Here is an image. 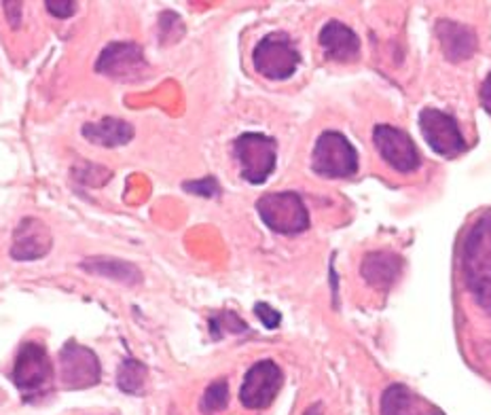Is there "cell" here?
Here are the masks:
<instances>
[{"label": "cell", "mask_w": 491, "mask_h": 415, "mask_svg": "<svg viewBox=\"0 0 491 415\" xmlns=\"http://www.w3.org/2000/svg\"><path fill=\"white\" fill-rule=\"evenodd\" d=\"M11 380L25 400L47 394L54 381V365L49 361L47 348L36 341L22 343L13 362Z\"/></svg>", "instance_id": "obj_2"}, {"label": "cell", "mask_w": 491, "mask_h": 415, "mask_svg": "<svg viewBox=\"0 0 491 415\" xmlns=\"http://www.w3.org/2000/svg\"><path fill=\"white\" fill-rule=\"evenodd\" d=\"M320 47L333 62H354L360 54L358 35L341 22H329L320 30Z\"/></svg>", "instance_id": "obj_13"}, {"label": "cell", "mask_w": 491, "mask_h": 415, "mask_svg": "<svg viewBox=\"0 0 491 415\" xmlns=\"http://www.w3.org/2000/svg\"><path fill=\"white\" fill-rule=\"evenodd\" d=\"M102 365L92 348L70 340L60 350V381L66 390H85L100 384Z\"/></svg>", "instance_id": "obj_7"}, {"label": "cell", "mask_w": 491, "mask_h": 415, "mask_svg": "<svg viewBox=\"0 0 491 415\" xmlns=\"http://www.w3.org/2000/svg\"><path fill=\"white\" fill-rule=\"evenodd\" d=\"M362 278L379 291H388L403 272V259L394 252H368L362 261Z\"/></svg>", "instance_id": "obj_16"}, {"label": "cell", "mask_w": 491, "mask_h": 415, "mask_svg": "<svg viewBox=\"0 0 491 415\" xmlns=\"http://www.w3.org/2000/svg\"><path fill=\"white\" fill-rule=\"evenodd\" d=\"M149 369L136 359H125L117 373V386L127 394H140L144 388Z\"/></svg>", "instance_id": "obj_19"}, {"label": "cell", "mask_w": 491, "mask_h": 415, "mask_svg": "<svg viewBox=\"0 0 491 415\" xmlns=\"http://www.w3.org/2000/svg\"><path fill=\"white\" fill-rule=\"evenodd\" d=\"M481 102H483V106L487 108V113L491 114V73L487 74V79L483 81V87H481Z\"/></svg>", "instance_id": "obj_25"}, {"label": "cell", "mask_w": 491, "mask_h": 415, "mask_svg": "<svg viewBox=\"0 0 491 415\" xmlns=\"http://www.w3.org/2000/svg\"><path fill=\"white\" fill-rule=\"evenodd\" d=\"M229 405V384L227 380H216L203 392L200 410L203 415H214Z\"/></svg>", "instance_id": "obj_20"}, {"label": "cell", "mask_w": 491, "mask_h": 415, "mask_svg": "<svg viewBox=\"0 0 491 415\" xmlns=\"http://www.w3.org/2000/svg\"><path fill=\"white\" fill-rule=\"evenodd\" d=\"M235 157L241 165V178L250 184H260L276 170V140L259 132H246L235 140Z\"/></svg>", "instance_id": "obj_6"}, {"label": "cell", "mask_w": 491, "mask_h": 415, "mask_svg": "<svg viewBox=\"0 0 491 415\" xmlns=\"http://www.w3.org/2000/svg\"><path fill=\"white\" fill-rule=\"evenodd\" d=\"M381 415H445L438 407L417 397L405 384H392L381 397Z\"/></svg>", "instance_id": "obj_14"}, {"label": "cell", "mask_w": 491, "mask_h": 415, "mask_svg": "<svg viewBox=\"0 0 491 415\" xmlns=\"http://www.w3.org/2000/svg\"><path fill=\"white\" fill-rule=\"evenodd\" d=\"M81 267L87 273L114 280V282H121L125 286H136V284L142 282V272H140L133 263H130V261H123V259L89 257V259L83 261Z\"/></svg>", "instance_id": "obj_18"}, {"label": "cell", "mask_w": 491, "mask_h": 415, "mask_svg": "<svg viewBox=\"0 0 491 415\" xmlns=\"http://www.w3.org/2000/svg\"><path fill=\"white\" fill-rule=\"evenodd\" d=\"M76 3H70V0H47V3H44V9H47L51 15L54 17H73L74 13H76Z\"/></svg>", "instance_id": "obj_24"}, {"label": "cell", "mask_w": 491, "mask_h": 415, "mask_svg": "<svg viewBox=\"0 0 491 415\" xmlns=\"http://www.w3.org/2000/svg\"><path fill=\"white\" fill-rule=\"evenodd\" d=\"M51 242L54 240H51L49 227L43 221L25 216V219L19 221L15 232H13L9 254L15 261L43 259L51 251Z\"/></svg>", "instance_id": "obj_12"}, {"label": "cell", "mask_w": 491, "mask_h": 415, "mask_svg": "<svg viewBox=\"0 0 491 415\" xmlns=\"http://www.w3.org/2000/svg\"><path fill=\"white\" fill-rule=\"evenodd\" d=\"M419 127H422L426 143L438 155L451 159L466 149L457 121L438 108H424L419 113Z\"/></svg>", "instance_id": "obj_10"}, {"label": "cell", "mask_w": 491, "mask_h": 415, "mask_svg": "<svg viewBox=\"0 0 491 415\" xmlns=\"http://www.w3.org/2000/svg\"><path fill=\"white\" fill-rule=\"evenodd\" d=\"M437 35L441 41V49L449 62H462L468 60L476 49V35L468 25L449 22V19H441L437 24Z\"/></svg>", "instance_id": "obj_15"}, {"label": "cell", "mask_w": 491, "mask_h": 415, "mask_svg": "<svg viewBox=\"0 0 491 415\" xmlns=\"http://www.w3.org/2000/svg\"><path fill=\"white\" fill-rule=\"evenodd\" d=\"M284 386V373L273 361H259L248 369L240 388V400L246 410H267Z\"/></svg>", "instance_id": "obj_8"}, {"label": "cell", "mask_w": 491, "mask_h": 415, "mask_svg": "<svg viewBox=\"0 0 491 415\" xmlns=\"http://www.w3.org/2000/svg\"><path fill=\"white\" fill-rule=\"evenodd\" d=\"M462 273L468 291L491 311V212L483 214L468 229L462 242Z\"/></svg>", "instance_id": "obj_1"}, {"label": "cell", "mask_w": 491, "mask_h": 415, "mask_svg": "<svg viewBox=\"0 0 491 415\" xmlns=\"http://www.w3.org/2000/svg\"><path fill=\"white\" fill-rule=\"evenodd\" d=\"M146 68L149 64L144 60L142 49L138 43L130 41L108 43L95 62V73L117 81H136Z\"/></svg>", "instance_id": "obj_9"}, {"label": "cell", "mask_w": 491, "mask_h": 415, "mask_svg": "<svg viewBox=\"0 0 491 415\" xmlns=\"http://www.w3.org/2000/svg\"><path fill=\"white\" fill-rule=\"evenodd\" d=\"M6 6V15H9V22L11 25H19V13H22V9H19V5H11V3H5Z\"/></svg>", "instance_id": "obj_26"}, {"label": "cell", "mask_w": 491, "mask_h": 415, "mask_svg": "<svg viewBox=\"0 0 491 415\" xmlns=\"http://www.w3.org/2000/svg\"><path fill=\"white\" fill-rule=\"evenodd\" d=\"M373 143L379 155L392 165L394 170L409 174L419 168V153L411 136L394 125H378L373 130Z\"/></svg>", "instance_id": "obj_11"}, {"label": "cell", "mask_w": 491, "mask_h": 415, "mask_svg": "<svg viewBox=\"0 0 491 415\" xmlns=\"http://www.w3.org/2000/svg\"><path fill=\"white\" fill-rule=\"evenodd\" d=\"M322 413V407L320 405H311L308 411H305L303 415H320Z\"/></svg>", "instance_id": "obj_27"}, {"label": "cell", "mask_w": 491, "mask_h": 415, "mask_svg": "<svg viewBox=\"0 0 491 415\" xmlns=\"http://www.w3.org/2000/svg\"><path fill=\"white\" fill-rule=\"evenodd\" d=\"M254 314H257L259 321L263 322L267 329H278L280 322H282V316H280L278 311L273 310L271 305H267V303L254 305Z\"/></svg>", "instance_id": "obj_23"}, {"label": "cell", "mask_w": 491, "mask_h": 415, "mask_svg": "<svg viewBox=\"0 0 491 415\" xmlns=\"http://www.w3.org/2000/svg\"><path fill=\"white\" fill-rule=\"evenodd\" d=\"M257 212L271 232L282 235L303 233L309 227L308 208L295 191L267 193L257 202Z\"/></svg>", "instance_id": "obj_3"}, {"label": "cell", "mask_w": 491, "mask_h": 415, "mask_svg": "<svg viewBox=\"0 0 491 415\" xmlns=\"http://www.w3.org/2000/svg\"><path fill=\"white\" fill-rule=\"evenodd\" d=\"M252 64L259 74L271 81L290 79L301 64V54L284 32H273L257 43L252 51Z\"/></svg>", "instance_id": "obj_4"}, {"label": "cell", "mask_w": 491, "mask_h": 415, "mask_svg": "<svg viewBox=\"0 0 491 415\" xmlns=\"http://www.w3.org/2000/svg\"><path fill=\"white\" fill-rule=\"evenodd\" d=\"M182 189L189 191V193L201 195V197H214V195L221 193V187H219V183H216L214 176H206V178H201V181H193V183H184Z\"/></svg>", "instance_id": "obj_22"}, {"label": "cell", "mask_w": 491, "mask_h": 415, "mask_svg": "<svg viewBox=\"0 0 491 415\" xmlns=\"http://www.w3.org/2000/svg\"><path fill=\"white\" fill-rule=\"evenodd\" d=\"M311 168L324 178H349L358 172V153L341 132L327 130L314 146Z\"/></svg>", "instance_id": "obj_5"}, {"label": "cell", "mask_w": 491, "mask_h": 415, "mask_svg": "<svg viewBox=\"0 0 491 415\" xmlns=\"http://www.w3.org/2000/svg\"><path fill=\"white\" fill-rule=\"evenodd\" d=\"M210 331H212L214 340H221L225 333H246L248 324L233 311H219L210 318Z\"/></svg>", "instance_id": "obj_21"}, {"label": "cell", "mask_w": 491, "mask_h": 415, "mask_svg": "<svg viewBox=\"0 0 491 415\" xmlns=\"http://www.w3.org/2000/svg\"><path fill=\"white\" fill-rule=\"evenodd\" d=\"M81 133L87 143H92L95 146H104V149H114V146H125L130 143L136 130H133L132 124H127L123 119L104 117L100 119L98 124L83 125Z\"/></svg>", "instance_id": "obj_17"}]
</instances>
